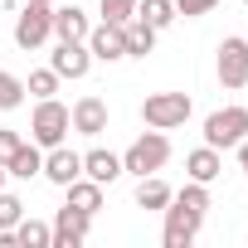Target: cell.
<instances>
[{
	"label": "cell",
	"instance_id": "obj_1",
	"mask_svg": "<svg viewBox=\"0 0 248 248\" xmlns=\"http://www.w3.org/2000/svg\"><path fill=\"white\" fill-rule=\"evenodd\" d=\"M190 112H195L190 93H151V97L141 102L146 127H156V132H175V127H185Z\"/></svg>",
	"mask_w": 248,
	"mask_h": 248
},
{
	"label": "cell",
	"instance_id": "obj_2",
	"mask_svg": "<svg viewBox=\"0 0 248 248\" xmlns=\"http://www.w3.org/2000/svg\"><path fill=\"white\" fill-rule=\"evenodd\" d=\"M170 161V141H166V132H146V137H137L132 146H127V156H122V170H132V175H156L161 166Z\"/></svg>",
	"mask_w": 248,
	"mask_h": 248
},
{
	"label": "cell",
	"instance_id": "obj_3",
	"mask_svg": "<svg viewBox=\"0 0 248 248\" xmlns=\"http://www.w3.org/2000/svg\"><path fill=\"white\" fill-rule=\"evenodd\" d=\"M68 107L59 102V97H39V107H34V117H30V137H34V146H59L63 137H68Z\"/></svg>",
	"mask_w": 248,
	"mask_h": 248
},
{
	"label": "cell",
	"instance_id": "obj_4",
	"mask_svg": "<svg viewBox=\"0 0 248 248\" xmlns=\"http://www.w3.org/2000/svg\"><path fill=\"white\" fill-rule=\"evenodd\" d=\"M248 137V107H219L204 117V146L214 151H229Z\"/></svg>",
	"mask_w": 248,
	"mask_h": 248
},
{
	"label": "cell",
	"instance_id": "obj_5",
	"mask_svg": "<svg viewBox=\"0 0 248 248\" xmlns=\"http://www.w3.org/2000/svg\"><path fill=\"white\" fill-rule=\"evenodd\" d=\"M166 214V248H190L195 238H200V224H204V209H195V204H180L175 195H170V204L161 209Z\"/></svg>",
	"mask_w": 248,
	"mask_h": 248
},
{
	"label": "cell",
	"instance_id": "obj_6",
	"mask_svg": "<svg viewBox=\"0 0 248 248\" xmlns=\"http://www.w3.org/2000/svg\"><path fill=\"white\" fill-rule=\"evenodd\" d=\"M49 34H54V10H49V5H30V0H25V10H20V20H15V44H20V49H39Z\"/></svg>",
	"mask_w": 248,
	"mask_h": 248
},
{
	"label": "cell",
	"instance_id": "obj_7",
	"mask_svg": "<svg viewBox=\"0 0 248 248\" xmlns=\"http://www.w3.org/2000/svg\"><path fill=\"white\" fill-rule=\"evenodd\" d=\"M49 68L59 73V78H88V68H93V54H88V44L83 39H59L54 44V54H49Z\"/></svg>",
	"mask_w": 248,
	"mask_h": 248
},
{
	"label": "cell",
	"instance_id": "obj_8",
	"mask_svg": "<svg viewBox=\"0 0 248 248\" xmlns=\"http://www.w3.org/2000/svg\"><path fill=\"white\" fill-rule=\"evenodd\" d=\"M88 229H93V214L63 204V209L54 214V224H49V243H54V248H78V243L88 238Z\"/></svg>",
	"mask_w": 248,
	"mask_h": 248
},
{
	"label": "cell",
	"instance_id": "obj_9",
	"mask_svg": "<svg viewBox=\"0 0 248 248\" xmlns=\"http://www.w3.org/2000/svg\"><path fill=\"white\" fill-rule=\"evenodd\" d=\"M219 83L224 88H243L248 83V39L243 34H229L219 44Z\"/></svg>",
	"mask_w": 248,
	"mask_h": 248
},
{
	"label": "cell",
	"instance_id": "obj_10",
	"mask_svg": "<svg viewBox=\"0 0 248 248\" xmlns=\"http://www.w3.org/2000/svg\"><path fill=\"white\" fill-rule=\"evenodd\" d=\"M88 54L93 59H102V63H117V59H127V39H122V25H97V30H88Z\"/></svg>",
	"mask_w": 248,
	"mask_h": 248
},
{
	"label": "cell",
	"instance_id": "obj_11",
	"mask_svg": "<svg viewBox=\"0 0 248 248\" xmlns=\"http://www.w3.org/2000/svg\"><path fill=\"white\" fill-rule=\"evenodd\" d=\"M68 122H73V132H83V137H102V132H107V102L88 93V97H78V102H73Z\"/></svg>",
	"mask_w": 248,
	"mask_h": 248
},
{
	"label": "cell",
	"instance_id": "obj_12",
	"mask_svg": "<svg viewBox=\"0 0 248 248\" xmlns=\"http://www.w3.org/2000/svg\"><path fill=\"white\" fill-rule=\"evenodd\" d=\"M44 180H54V185H68V180H78L83 175V156L78 151H68L63 141L59 146H49V156H44V170H39Z\"/></svg>",
	"mask_w": 248,
	"mask_h": 248
},
{
	"label": "cell",
	"instance_id": "obj_13",
	"mask_svg": "<svg viewBox=\"0 0 248 248\" xmlns=\"http://www.w3.org/2000/svg\"><path fill=\"white\" fill-rule=\"evenodd\" d=\"M83 175H88V180H97V185H112L117 175H127V170H122V156H112V151H102V146H97V151H88V156H83Z\"/></svg>",
	"mask_w": 248,
	"mask_h": 248
},
{
	"label": "cell",
	"instance_id": "obj_14",
	"mask_svg": "<svg viewBox=\"0 0 248 248\" xmlns=\"http://www.w3.org/2000/svg\"><path fill=\"white\" fill-rule=\"evenodd\" d=\"M5 170H10L15 180H34V175L44 170V151H39L34 141H20V151L5 161Z\"/></svg>",
	"mask_w": 248,
	"mask_h": 248
},
{
	"label": "cell",
	"instance_id": "obj_15",
	"mask_svg": "<svg viewBox=\"0 0 248 248\" xmlns=\"http://www.w3.org/2000/svg\"><path fill=\"white\" fill-rule=\"evenodd\" d=\"M122 39H127V54H132V59H146V54L156 49V30H151L146 20H137V15L122 25Z\"/></svg>",
	"mask_w": 248,
	"mask_h": 248
},
{
	"label": "cell",
	"instance_id": "obj_16",
	"mask_svg": "<svg viewBox=\"0 0 248 248\" xmlns=\"http://www.w3.org/2000/svg\"><path fill=\"white\" fill-rule=\"evenodd\" d=\"M185 170H190V180L209 185V180L224 170V161H219V151H214V146H200V151H190V156H185Z\"/></svg>",
	"mask_w": 248,
	"mask_h": 248
},
{
	"label": "cell",
	"instance_id": "obj_17",
	"mask_svg": "<svg viewBox=\"0 0 248 248\" xmlns=\"http://www.w3.org/2000/svg\"><path fill=\"white\" fill-rule=\"evenodd\" d=\"M63 190H68V204H73V209H83V214H97V209H102V185H97V180H83V175H78V180H68Z\"/></svg>",
	"mask_w": 248,
	"mask_h": 248
},
{
	"label": "cell",
	"instance_id": "obj_18",
	"mask_svg": "<svg viewBox=\"0 0 248 248\" xmlns=\"http://www.w3.org/2000/svg\"><path fill=\"white\" fill-rule=\"evenodd\" d=\"M137 20H146V25L161 34V30L175 25L180 15H175V0H137Z\"/></svg>",
	"mask_w": 248,
	"mask_h": 248
},
{
	"label": "cell",
	"instance_id": "obj_19",
	"mask_svg": "<svg viewBox=\"0 0 248 248\" xmlns=\"http://www.w3.org/2000/svg\"><path fill=\"white\" fill-rule=\"evenodd\" d=\"M88 15L78 10V5H68V10H54V34L59 39H88Z\"/></svg>",
	"mask_w": 248,
	"mask_h": 248
},
{
	"label": "cell",
	"instance_id": "obj_20",
	"mask_svg": "<svg viewBox=\"0 0 248 248\" xmlns=\"http://www.w3.org/2000/svg\"><path fill=\"white\" fill-rule=\"evenodd\" d=\"M170 195H175V190H170L161 175H141V185H137V204H141V209H166Z\"/></svg>",
	"mask_w": 248,
	"mask_h": 248
},
{
	"label": "cell",
	"instance_id": "obj_21",
	"mask_svg": "<svg viewBox=\"0 0 248 248\" xmlns=\"http://www.w3.org/2000/svg\"><path fill=\"white\" fill-rule=\"evenodd\" d=\"M15 243H20V248H49V224L20 219V224H15Z\"/></svg>",
	"mask_w": 248,
	"mask_h": 248
},
{
	"label": "cell",
	"instance_id": "obj_22",
	"mask_svg": "<svg viewBox=\"0 0 248 248\" xmlns=\"http://www.w3.org/2000/svg\"><path fill=\"white\" fill-rule=\"evenodd\" d=\"M20 102H25V78H15V73L0 68V112H15Z\"/></svg>",
	"mask_w": 248,
	"mask_h": 248
},
{
	"label": "cell",
	"instance_id": "obj_23",
	"mask_svg": "<svg viewBox=\"0 0 248 248\" xmlns=\"http://www.w3.org/2000/svg\"><path fill=\"white\" fill-rule=\"evenodd\" d=\"M59 83H63V78H59L54 68H34V73H30V83H25V93H34V97H54V93H59Z\"/></svg>",
	"mask_w": 248,
	"mask_h": 248
},
{
	"label": "cell",
	"instance_id": "obj_24",
	"mask_svg": "<svg viewBox=\"0 0 248 248\" xmlns=\"http://www.w3.org/2000/svg\"><path fill=\"white\" fill-rule=\"evenodd\" d=\"M97 10H102L107 25H127L137 15V0H97Z\"/></svg>",
	"mask_w": 248,
	"mask_h": 248
},
{
	"label": "cell",
	"instance_id": "obj_25",
	"mask_svg": "<svg viewBox=\"0 0 248 248\" xmlns=\"http://www.w3.org/2000/svg\"><path fill=\"white\" fill-rule=\"evenodd\" d=\"M20 219H25V200L10 195V190H0V229H15Z\"/></svg>",
	"mask_w": 248,
	"mask_h": 248
},
{
	"label": "cell",
	"instance_id": "obj_26",
	"mask_svg": "<svg viewBox=\"0 0 248 248\" xmlns=\"http://www.w3.org/2000/svg\"><path fill=\"white\" fill-rule=\"evenodd\" d=\"M175 200H180V204H195V209H209V190H204L200 180H190L185 190H175Z\"/></svg>",
	"mask_w": 248,
	"mask_h": 248
},
{
	"label": "cell",
	"instance_id": "obj_27",
	"mask_svg": "<svg viewBox=\"0 0 248 248\" xmlns=\"http://www.w3.org/2000/svg\"><path fill=\"white\" fill-rule=\"evenodd\" d=\"M219 5V0H175V15H185V20H200V15H209Z\"/></svg>",
	"mask_w": 248,
	"mask_h": 248
},
{
	"label": "cell",
	"instance_id": "obj_28",
	"mask_svg": "<svg viewBox=\"0 0 248 248\" xmlns=\"http://www.w3.org/2000/svg\"><path fill=\"white\" fill-rule=\"evenodd\" d=\"M20 151V132H10V127H0V161H10Z\"/></svg>",
	"mask_w": 248,
	"mask_h": 248
},
{
	"label": "cell",
	"instance_id": "obj_29",
	"mask_svg": "<svg viewBox=\"0 0 248 248\" xmlns=\"http://www.w3.org/2000/svg\"><path fill=\"white\" fill-rule=\"evenodd\" d=\"M233 151H238V166H243V170H248V137H243V141H238V146H233Z\"/></svg>",
	"mask_w": 248,
	"mask_h": 248
},
{
	"label": "cell",
	"instance_id": "obj_30",
	"mask_svg": "<svg viewBox=\"0 0 248 248\" xmlns=\"http://www.w3.org/2000/svg\"><path fill=\"white\" fill-rule=\"evenodd\" d=\"M5 175H10V170H5V161H0V190H5Z\"/></svg>",
	"mask_w": 248,
	"mask_h": 248
},
{
	"label": "cell",
	"instance_id": "obj_31",
	"mask_svg": "<svg viewBox=\"0 0 248 248\" xmlns=\"http://www.w3.org/2000/svg\"><path fill=\"white\" fill-rule=\"evenodd\" d=\"M30 5H49V10H54V0H30Z\"/></svg>",
	"mask_w": 248,
	"mask_h": 248
},
{
	"label": "cell",
	"instance_id": "obj_32",
	"mask_svg": "<svg viewBox=\"0 0 248 248\" xmlns=\"http://www.w3.org/2000/svg\"><path fill=\"white\" fill-rule=\"evenodd\" d=\"M243 5H248V0H243Z\"/></svg>",
	"mask_w": 248,
	"mask_h": 248
}]
</instances>
